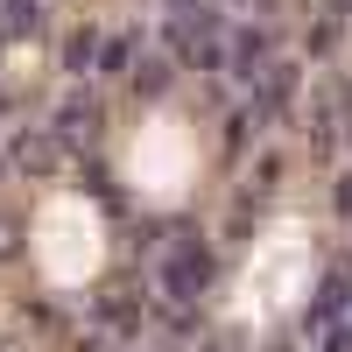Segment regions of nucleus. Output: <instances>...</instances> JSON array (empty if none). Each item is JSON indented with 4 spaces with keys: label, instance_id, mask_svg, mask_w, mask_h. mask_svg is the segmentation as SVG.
I'll return each instance as SVG.
<instances>
[{
    "label": "nucleus",
    "instance_id": "obj_6",
    "mask_svg": "<svg viewBox=\"0 0 352 352\" xmlns=\"http://www.w3.org/2000/svg\"><path fill=\"white\" fill-rule=\"evenodd\" d=\"M14 162H21L28 176H43V169L56 162V141H50V134H36V141H28V134H21V141H14Z\"/></svg>",
    "mask_w": 352,
    "mask_h": 352
},
{
    "label": "nucleus",
    "instance_id": "obj_9",
    "mask_svg": "<svg viewBox=\"0 0 352 352\" xmlns=\"http://www.w3.org/2000/svg\"><path fill=\"white\" fill-rule=\"evenodd\" d=\"M14 247H21V232H14V219H0V261H8Z\"/></svg>",
    "mask_w": 352,
    "mask_h": 352
},
{
    "label": "nucleus",
    "instance_id": "obj_2",
    "mask_svg": "<svg viewBox=\"0 0 352 352\" xmlns=\"http://www.w3.org/2000/svg\"><path fill=\"white\" fill-rule=\"evenodd\" d=\"M169 50L184 56V64H204V71H212V64H226V56H219V50H226L219 14H190V8H184V14L169 21Z\"/></svg>",
    "mask_w": 352,
    "mask_h": 352
},
{
    "label": "nucleus",
    "instance_id": "obj_8",
    "mask_svg": "<svg viewBox=\"0 0 352 352\" xmlns=\"http://www.w3.org/2000/svg\"><path fill=\"white\" fill-rule=\"evenodd\" d=\"M92 43H99L92 28H85V36H71V56H64V64H71V71H85V64H92Z\"/></svg>",
    "mask_w": 352,
    "mask_h": 352
},
{
    "label": "nucleus",
    "instance_id": "obj_7",
    "mask_svg": "<svg viewBox=\"0 0 352 352\" xmlns=\"http://www.w3.org/2000/svg\"><path fill=\"white\" fill-rule=\"evenodd\" d=\"M43 8H50V0H8V8H0V28H8V36H21V28L43 21Z\"/></svg>",
    "mask_w": 352,
    "mask_h": 352
},
{
    "label": "nucleus",
    "instance_id": "obj_10",
    "mask_svg": "<svg viewBox=\"0 0 352 352\" xmlns=\"http://www.w3.org/2000/svg\"><path fill=\"white\" fill-rule=\"evenodd\" d=\"M345 204H352V197H345Z\"/></svg>",
    "mask_w": 352,
    "mask_h": 352
},
{
    "label": "nucleus",
    "instance_id": "obj_3",
    "mask_svg": "<svg viewBox=\"0 0 352 352\" xmlns=\"http://www.w3.org/2000/svg\"><path fill=\"white\" fill-rule=\"evenodd\" d=\"M345 296H352V261H331V275H324V289H317V303H310V324L338 317V310H345Z\"/></svg>",
    "mask_w": 352,
    "mask_h": 352
},
{
    "label": "nucleus",
    "instance_id": "obj_1",
    "mask_svg": "<svg viewBox=\"0 0 352 352\" xmlns=\"http://www.w3.org/2000/svg\"><path fill=\"white\" fill-rule=\"evenodd\" d=\"M162 289L176 303H197L204 289H212V247H197V240H176L162 254Z\"/></svg>",
    "mask_w": 352,
    "mask_h": 352
},
{
    "label": "nucleus",
    "instance_id": "obj_5",
    "mask_svg": "<svg viewBox=\"0 0 352 352\" xmlns=\"http://www.w3.org/2000/svg\"><path fill=\"white\" fill-rule=\"evenodd\" d=\"M232 50H240V71H268V64H275V56H268V50H275V36H268V28H247V36L232 43Z\"/></svg>",
    "mask_w": 352,
    "mask_h": 352
},
{
    "label": "nucleus",
    "instance_id": "obj_4",
    "mask_svg": "<svg viewBox=\"0 0 352 352\" xmlns=\"http://www.w3.org/2000/svg\"><path fill=\"white\" fill-rule=\"evenodd\" d=\"M78 134H85V141L99 134V106H92V99H71L64 120H56V141H78Z\"/></svg>",
    "mask_w": 352,
    "mask_h": 352
}]
</instances>
